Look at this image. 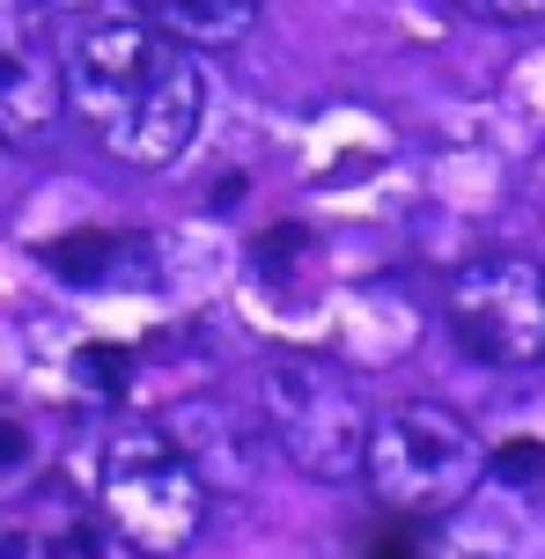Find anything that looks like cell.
<instances>
[{
    "label": "cell",
    "mask_w": 545,
    "mask_h": 559,
    "mask_svg": "<svg viewBox=\"0 0 545 559\" xmlns=\"http://www.w3.org/2000/svg\"><path fill=\"white\" fill-rule=\"evenodd\" d=\"M59 118H67V59L45 45L23 0H0V140L45 147Z\"/></svg>",
    "instance_id": "7"
},
{
    "label": "cell",
    "mask_w": 545,
    "mask_h": 559,
    "mask_svg": "<svg viewBox=\"0 0 545 559\" xmlns=\"http://www.w3.org/2000/svg\"><path fill=\"white\" fill-rule=\"evenodd\" d=\"M96 508H104V531L133 559H185L206 537L214 486L192 472V456L170 442V427L133 419V427H118L104 442Z\"/></svg>",
    "instance_id": "2"
},
{
    "label": "cell",
    "mask_w": 545,
    "mask_h": 559,
    "mask_svg": "<svg viewBox=\"0 0 545 559\" xmlns=\"http://www.w3.org/2000/svg\"><path fill=\"white\" fill-rule=\"evenodd\" d=\"M464 15L479 23H501V29H523V23H545V0H458Z\"/></svg>",
    "instance_id": "11"
},
{
    "label": "cell",
    "mask_w": 545,
    "mask_h": 559,
    "mask_svg": "<svg viewBox=\"0 0 545 559\" xmlns=\"http://www.w3.org/2000/svg\"><path fill=\"white\" fill-rule=\"evenodd\" d=\"M369 559H420V545H413V537H383Z\"/></svg>",
    "instance_id": "15"
},
{
    "label": "cell",
    "mask_w": 545,
    "mask_h": 559,
    "mask_svg": "<svg viewBox=\"0 0 545 559\" xmlns=\"http://www.w3.org/2000/svg\"><path fill=\"white\" fill-rule=\"evenodd\" d=\"M133 8H141L170 45H185V52H192V45H206V52H214V45H244L251 23H259V0H133Z\"/></svg>",
    "instance_id": "9"
},
{
    "label": "cell",
    "mask_w": 545,
    "mask_h": 559,
    "mask_svg": "<svg viewBox=\"0 0 545 559\" xmlns=\"http://www.w3.org/2000/svg\"><path fill=\"white\" fill-rule=\"evenodd\" d=\"M442 324L479 368L545 361V273L531 258H472L442 287Z\"/></svg>",
    "instance_id": "4"
},
{
    "label": "cell",
    "mask_w": 545,
    "mask_h": 559,
    "mask_svg": "<svg viewBox=\"0 0 545 559\" xmlns=\"http://www.w3.org/2000/svg\"><path fill=\"white\" fill-rule=\"evenodd\" d=\"M494 472L501 478H545V442H509L494 456Z\"/></svg>",
    "instance_id": "12"
},
{
    "label": "cell",
    "mask_w": 545,
    "mask_h": 559,
    "mask_svg": "<svg viewBox=\"0 0 545 559\" xmlns=\"http://www.w3.org/2000/svg\"><path fill=\"white\" fill-rule=\"evenodd\" d=\"M206 126V74H200V59L177 45L170 67L155 74V82L141 88V104L118 118V126H104V155L126 169H170L192 155V140H200Z\"/></svg>",
    "instance_id": "6"
},
{
    "label": "cell",
    "mask_w": 545,
    "mask_h": 559,
    "mask_svg": "<svg viewBox=\"0 0 545 559\" xmlns=\"http://www.w3.org/2000/svg\"><path fill=\"white\" fill-rule=\"evenodd\" d=\"M170 37L147 23L141 8L126 15V8H104V15H82V23L67 29V111L82 118L88 133H104L118 118L141 104V88L170 67Z\"/></svg>",
    "instance_id": "5"
},
{
    "label": "cell",
    "mask_w": 545,
    "mask_h": 559,
    "mask_svg": "<svg viewBox=\"0 0 545 559\" xmlns=\"http://www.w3.org/2000/svg\"><path fill=\"white\" fill-rule=\"evenodd\" d=\"M487 472H494V456L479 449V435L450 405H391V413H376V442H369L362 486L376 493L383 515L435 523V515L472 501V486Z\"/></svg>",
    "instance_id": "3"
},
{
    "label": "cell",
    "mask_w": 545,
    "mask_h": 559,
    "mask_svg": "<svg viewBox=\"0 0 545 559\" xmlns=\"http://www.w3.org/2000/svg\"><path fill=\"white\" fill-rule=\"evenodd\" d=\"M74 368H82V383H96V397H126V376H133V361H126V354H111V346L74 354Z\"/></svg>",
    "instance_id": "10"
},
{
    "label": "cell",
    "mask_w": 545,
    "mask_h": 559,
    "mask_svg": "<svg viewBox=\"0 0 545 559\" xmlns=\"http://www.w3.org/2000/svg\"><path fill=\"white\" fill-rule=\"evenodd\" d=\"M45 265L67 287H147V243L141 236H118V228L59 236V243H45Z\"/></svg>",
    "instance_id": "8"
},
{
    "label": "cell",
    "mask_w": 545,
    "mask_h": 559,
    "mask_svg": "<svg viewBox=\"0 0 545 559\" xmlns=\"http://www.w3.org/2000/svg\"><path fill=\"white\" fill-rule=\"evenodd\" d=\"M23 456H29V435L15 427V419H0V478L23 472Z\"/></svg>",
    "instance_id": "13"
},
{
    "label": "cell",
    "mask_w": 545,
    "mask_h": 559,
    "mask_svg": "<svg viewBox=\"0 0 545 559\" xmlns=\"http://www.w3.org/2000/svg\"><path fill=\"white\" fill-rule=\"evenodd\" d=\"M23 552H29L23 523H15V515H0V559H23Z\"/></svg>",
    "instance_id": "14"
},
{
    "label": "cell",
    "mask_w": 545,
    "mask_h": 559,
    "mask_svg": "<svg viewBox=\"0 0 545 559\" xmlns=\"http://www.w3.org/2000/svg\"><path fill=\"white\" fill-rule=\"evenodd\" d=\"M259 427L287 456V472L317 486H354L369 472L376 442V405L332 354H273L259 368Z\"/></svg>",
    "instance_id": "1"
}]
</instances>
